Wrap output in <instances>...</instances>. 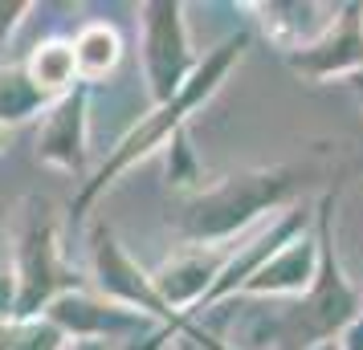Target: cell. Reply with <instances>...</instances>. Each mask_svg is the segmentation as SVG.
Here are the masks:
<instances>
[{"label": "cell", "mask_w": 363, "mask_h": 350, "mask_svg": "<svg viewBox=\"0 0 363 350\" xmlns=\"http://www.w3.org/2000/svg\"><path fill=\"white\" fill-rule=\"evenodd\" d=\"M318 285H314V293L306 305H298L294 314L286 317V326L294 330V342H311V338H323V334L339 330L347 326L351 317L359 314V293L347 285V277L339 273V261H335V252H330V224L323 216V265H318Z\"/></svg>", "instance_id": "cell-1"}, {"label": "cell", "mask_w": 363, "mask_h": 350, "mask_svg": "<svg viewBox=\"0 0 363 350\" xmlns=\"http://www.w3.org/2000/svg\"><path fill=\"white\" fill-rule=\"evenodd\" d=\"M343 17L330 21V29L323 41H314L302 49V57H294L298 69H306L311 78H335V74H359L363 69V8L359 4H347L339 8Z\"/></svg>", "instance_id": "cell-2"}, {"label": "cell", "mask_w": 363, "mask_h": 350, "mask_svg": "<svg viewBox=\"0 0 363 350\" xmlns=\"http://www.w3.org/2000/svg\"><path fill=\"white\" fill-rule=\"evenodd\" d=\"M115 37L106 33V29H90V33L78 41V66L86 69V74H102V69L115 66Z\"/></svg>", "instance_id": "cell-3"}, {"label": "cell", "mask_w": 363, "mask_h": 350, "mask_svg": "<svg viewBox=\"0 0 363 350\" xmlns=\"http://www.w3.org/2000/svg\"><path fill=\"white\" fill-rule=\"evenodd\" d=\"M74 74V53L62 49V45H50V49H41L37 53V62H33V78L37 86H62Z\"/></svg>", "instance_id": "cell-4"}, {"label": "cell", "mask_w": 363, "mask_h": 350, "mask_svg": "<svg viewBox=\"0 0 363 350\" xmlns=\"http://www.w3.org/2000/svg\"><path fill=\"white\" fill-rule=\"evenodd\" d=\"M347 86H351V90L359 94V102H363V69H359V74H351V78H347Z\"/></svg>", "instance_id": "cell-5"}]
</instances>
